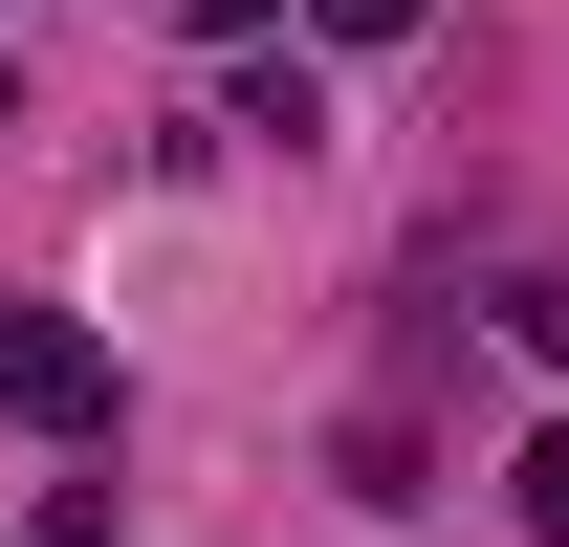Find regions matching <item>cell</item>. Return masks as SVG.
<instances>
[{"mask_svg":"<svg viewBox=\"0 0 569 547\" xmlns=\"http://www.w3.org/2000/svg\"><path fill=\"white\" fill-rule=\"evenodd\" d=\"M176 22H198V44H263V22H284V0H176Z\"/></svg>","mask_w":569,"mask_h":547,"instance_id":"cell-6","label":"cell"},{"mask_svg":"<svg viewBox=\"0 0 569 547\" xmlns=\"http://www.w3.org/2000/svg\"><path fill=\"white\" fill-rule=\"evenodd\" d=\"M0 416H44V438H110L132 395H110V350H88L67 307H22V329H0Z\"/></svg>","mask_w":569,"mask_h":547,"instance_id":"cell-1","label":"cell"},{"mask_svg":"<svg viewBox=\"0 0 569 547\" xmlns=\"http://www.w3.org/2000/svg\"><path fill=\"white\" fill-rule=\"evenodd\" d=\"M219 132H241V153H329V67H307V44H241Z\"/></svg>","mask_w":569,"mask_h":547,"instance_id":"cell-2","label":"cell"},{"mask_svg":"<svg viewBox=\"0 0 569 547\" xmlns=\"http://www.w3.org/2000/svg\"><path fill=\"white\" fill-rule=\"evenodd\" d=\"M503 504H526V547H569V416L526 438V460H503Z\"/></svg>","mask_w":569,"mask_h":547,"instance_id":"cell-3","label":"cell"},{"mask_svg":"<svg viewBox=\"0 0 569 547\" xmlns=\"http://www.w3.org/2000/svg\"><path fill=\"white\" fill-rule=\"evenodd\" d=\"M438 0H307V44H417Z\"/></svg>","mask_w":569,"mask_h":547,"instance_id":"cell-4","label":"cell"},{"mask_svg":"<svg viewBox=\"0 0 569 547\" xmlns=\"http://www.w3.org/2000/svg\"><path fill=\"white\" fill-rule=\"evenodd\" d=\"M22 547H110V481H44V504H22Z\"/></svg>","mask_w":569,"mask_h":547,"instance_id":"cell-5","label":"cell"}]
</instances>
